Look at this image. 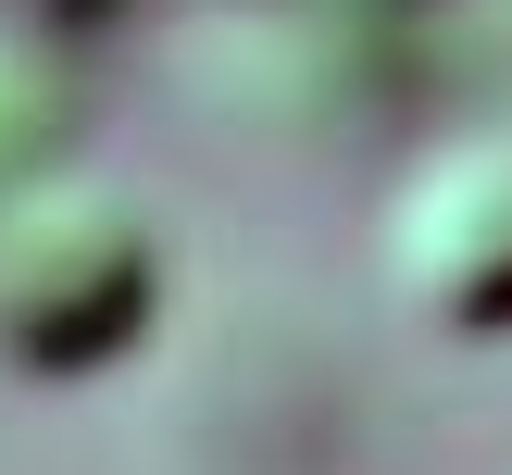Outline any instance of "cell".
<instances>
[{
  "label": "cell",
  "instance_id": "cell-1",
  "mask_svg": "<svg viewBox=\"0 0 512 475\" xmlns=\"http://www.w3.org/2000/svg\"><path fill=\"white\" fill-rule=\"evenodd\" d=\"M163 225L113 175L50 163L0 188V363L13 375H100L163 325Z\"/></svg>",
  "mask_w": 512,
  "mask_h": 475
},
{
  "label": "cell",
  "instance_id": "cell-2",
  "mask_svg": "<svg viewBox=\"0 0 512 475\" xmlns=\"http://www.w3.org/2000/svg\"><path fill=\"white\" fill-rule=\"evenodd\" d=\"M388 288L438 338H512V125L438 138L388 200Z\"/></svg>",
  "mask_w": 512,
  "mask_h": 475
},
{
  "label": "cell",
  "instance_id": "cell-3",
  "mask_svg": "<svg viewBox=\"0 0 512 475\" xmlns=\"http://www.w3.org/2000/svg\"><path fill=\"white\" fill-rule=\"evenodd\" d=\"M50 163H75V75L50 50V25L0 13V188H25Z\"/></svg>",
  "mask_w": 512,
  "mask_h": 475
},
{
  "label": "cell",
  "instance_id": "cell-4",
  "mask_svg": "<svg viewBox=\"0 0 512 475\" xmlns=\"http://www.w3.org/2000/svg\"><path fill=\"white\" fill-rule=\"evenodd\" d=\"M238 13H275V0H238ZM288 13H388V0H288Z\"/></svg>",
  "mask_w": 512,
  "mask_h": 475
},
{
  "label": "cell",
  "instance_id": "cell-5",
  "mask_svg": "<svg viewBox=\"0 0 512 475\" xmlns=\"http://www.w3.org/2000/svg\"><path fill=\"white\" fill-rule=\"evenodd\" d=\"M13 25H63V13H88V0H0Z\"/></svg>",
  "mask_w": 512,
  "mask_h": 475
}]
</instances>
